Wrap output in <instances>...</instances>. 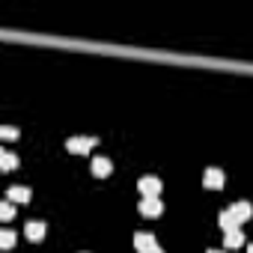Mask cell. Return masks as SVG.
Masks as SVG:
<instances>
[{"mask_svg": "<svg viewBox=\"0 0 253 253\" xmlns=\"http://www.w3.org/2000/svg\"><path fill=\"white\" fill-rule=\"evenodd\" d=\"M223 244H226V247H241V244H244V235H241V229H235V232H226V235H223Z\"/></svg>", "mask_w": 253, "mask_h": 253, "instance_id": "12", "label": "cell"}, {"mask_svg": "<svg viewBox=\"0 0 253 253\" xmlns=\"http://www.w3.org/2000/svg\"><path fill=\"white\" fill-rule=\"evenodd\" d=\"M140 214L143 217H158L161 214V200L158 197H143L140 200Z\"/></svg>", "mask_w": 253, "mask_h": 253, "instance_id": "5", "label": "cell"}, {"mask_svg": "<svg viewBox=\"0 0 253 253\" xmlns=\"http://www.w3.org/2000/svg\"><path fill=\"white\" fill-rule=\"evenodd\" d=\"M0 137H3V140H15V137H18V128H12V125H3V128H0Z\"/></svg>", "mask_w": 253, "mask_h": 253, "instance_id": "15", "label": "cell"}, {"mask_svg": "<svg viewBox=\"0 0 253 253\" xmlns=\"http://www.w3.org/2000/svg\"><path fill=\"white\" fill-rule=\"evenodd\" d=\"M92 176H98V179H104V176H110V170H113V164H110V158H95L92 164Z\"/></svg>", "mask_w": 253, "mask_h": 253, "instance_id": "7", "label": "cell"}, {"mask_svg": "<svg viewBox=\"0 0 253 253\" xmlns=\"http://www.w3.org/2000/svg\"><path fill=\"white\" fill-rule=\"evenodd\" d=\"M0 217H3V220H12L15 217V203H3V206H0Z\"/></svg>", "mask_w": 253, "mask_h": 253, "instance_id": "14", "label": "cell"}, {"mask_svg": "<svg viewBox=\"0 0 253 253\" xmlns=\"http://www.w3.org/2000/svg\"><path fill=\"white\" fill-rule=\"evenodd\" d=\"M15 167H18V155H12V152L3 149V152H0V170L9 173V170H15Z\"/></svg>", "mask_w": 253, "mask_h": 253, "instance_id": "11", "label": "cell"}, {"mask_svg": "<svg viewBox=\"0 0 253 253\" xmlns=\"http://www.w3.org/2000/svg\"><path fill=\"white\" fill-rule=\"evenodd\" d=\"M0 247H3V250H12V247H15V232H12V229H3V232H0Z\"/></svg>", "mask_w": 253, "mask_h": 253, "instance_id": "13", "label": "cell"}, {"mask_svg": "<svg viewBox=\"0 0 253 253\" xmlns=\"http://www.w3.org/2000/svg\"><path fill=\"white\" fill-rule=\"evenodd\" d=\"M24 235H27L30 241H42V238H45V223H42V220L27 223V226H24Z\"/></svg>", "mask_w": 253, "mask_h": 253, "instance_id": "9", "label": "cell"}, {"mask_svg": "<svg viewBox=\"0 0 253 253\" xmlns=\"http://www.w3.org/2000/svg\"><path fill=\"white\" fill-rule=\"evenodd\" d=\"M95 143H98L95 137H69V140H66V149L75 152V155H86Z\"/></svg>", "mask_w": 253, "mask_h": 253, "instance_id": "1", "label": "cell"}, {"mask_svg": "<svg viewBox=\"0 0 253 253\" xmlns=\"http://www.w3.org/2000/svg\"><path fill=\"white\" fill-rule=\"evenodd\" d=\"M209 253H220V250H209Z\"/></svg>", "mask_w": 253, "mask_h": 253, "instance_id": "17", "label": "cell"}, {"mask_svg": "<svg viewBox=\"0 0 253 253\" xmlns=\"http://www.w3.org/2000/svg\"><path fill=\"white\" fill-rule=\"evenodd\" d=\"M229 211H232V214H235V217L244 223V220H250V214H253V206H250L247 200H241V203H232V206H229Z\"/></svg>", "mask_w": 253, "mask_h": 253, "instance_id": "6", "label": "cell"}, {"mask_svg": "<svg viewBox=\"0 0 253 253\" xmlns=\"http://www.w3.org/2000/svg\"><path fill=\"white\" fill-rule=\"evenodd\" d=\"M247 253H253V244H250V247H247Z\"/></svg>", "mask_w": 253, "mask_h": 253, "instance_id": "16", "label": "cell"}, {"mask_svg": "<svg viewBox=\"0 0 253 253\" xmlns=\"http://www.w3.org/2000/svg\"><path fill=\"white\" fill-rule=\"evenodd\" d=\"M223 182H226V176H223V170H220V167H209V170H206V176H203V185H206L209 191H220V188H223Z\"/></svg>", "mask_w": 253, "mask_h": 253, "instance_id": "2", "label": "cell"}, {"mask_svg": "<svg viewBox=\"0 0 253 253\" xmlns=\"http://www.w3.org/2000/svg\"><path fill=\"white\" fill-rule=\"evenodd\" d=\"M134 247H137V253H161V247L155 244V235H149V232H137Z\"/></svg>", "mask_w": 253, "mask_h": 253, "instance_id": "3", "label": "cell"}, {"mask_svg": "<svg viewBox=\"0 0 253 253\" xmlns=\"http://www.w3.org/2000/svg\"><path fill=\"white\" fill-rule=\"evenodd\" d=\"M217 223H220V229H223V232H235V229L241 226V220H238V217H235V214H232L229 209H226V211L220 214V220H217Z\"/></svg>", "mask_w": 253, "mask_h": 253, "instance_id": "8", "label": "cell"}, {"mask_svg": "<svg viewBox=\"0 0 253 253\" xmlns=\"http://www.w3.org/2000/svg\"><path fill=\"white\" fill-rule=\"evenodd\" d=\"M27 200H30V188H24V185L9 188V203H27Z\"/></svg>", "mask_w": 253, "mask_h": 253, "instance_id": "10", "label": "cell"}, {"mask_svg": "<svg viewBox=\"0 0 253 253\" xmlns=\"http://www.w3.org/2000/svg\"><path fill=\"white\" fill-rule=\"evenodd\" d=\"M137 191H140L143 197H158V191H161V179H155V176H143V179L137 182Z\"/></svg>", "mask_w": 253, "mask_h": 253, "instance_id": "4", "label": "cell"}]
</instances>
